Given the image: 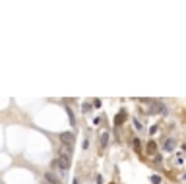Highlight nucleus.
<instances>
[{"mask_svg": "<svg viewBox=\"0 0 186 184\" xmlns=\"http://www.w3.org/2000/svg\"><path fill=\"white\" fill-rule=\"evenodd\" d=\"M60 145L74 147V134H72V132H62V134H60Z\"/></svg>", "mask_w": 186, "mask_h": 184, "instance_id": "1", "label": "nucleus"}, {"mask_svg": "<svg viewBox=\"0 0 186 184\" xmlns=\"http://www.w3.org/2000/svg\"><path fill=\"white\" fill-rule=\"evenodd\" d=\"M45 180H47V184H62V176H58L53 171H47L45 173Z\"/></svg>", "mask_w": 186, "mask_h": 184, "instance_id": "2", "label": "nucleus"}, {"mask_svg": "<svg viewBox=\"0 0 186 184\" xmlns=\"http://www.w3.org/2000/svg\"><path fill=\"white\" fill-rule=\"evenodd\" d=\"M149 105H151L149 113H161V114L167 113V109H165V105H163L161 101H149Z\"/></svg>", "mask_w": 186, "mask_h": 184, "instance_id": "3", "label": "nucleus"}, {"mask_svg": "<svg viewBox=\"0 0 186 184\" xmlns=\"http://www.w3.org/2000/svg\"><path fill=\"white\" fill-rule=\"evenodd\" d=\"M58 157H64V159H72V147L60 145V149H58Z\"/></svg>", "mask_w": 186, "mask_h": 184, "instance_id": "4", "label": "nucleus"}, {"mask_svg": "<svg viewBox=\"0 0 186 184\" xmlns=\"http://www.w3.org/2000/svg\"><path fill=\"white\" fill-rule=\"evenodd\" d=\"M124 118H126V110L122 109V110H118V114H116V116H114V126H120Z\"/></svg>", "mask_w": 186, "mask_h": 184, "instance_id": "5", "label": "nucleus"}, {"mask_svg": "<svg viewBox=\"0 0 186 184\" xmlns=\"http://www.w3.org/2000/svg\"><path fill=\"white\" fill-rule=\"evenodd\" d=\"M175 147H176V139H173V138H169L167 142H165V151L169 153V151H173Z\"/></svg>", "mask_w": 186, "mask_h": 184, "instance_id": "6", "label": "nucleus"}, {"mask_svg": "<svg viewBox=\"0 0 186 184\" xmlns=\"http://www.w3.org/2000/svg\"><path fill=\"white\" fill-rule=\"evenodd\" d=\"M107 143H109V132H103L101 134V151L107 147Z\"/></svg>", "mask_w": 186, "mask_h": 184, "instance_id": "7", "label": "nucleus"}, {"mask_svg": "<svg viewBox=\"0 0 186 184\" xmlns=\"http://www.w3.org/2000/svg\"><path fill=\"white\" fill-rule=\"evenodd\" d=\"M134 128L136 130H144V122H142L140 118H134Z\"/></svg>", "mask_w": 186, "mask_h": 184, "instance_id": "8", "label": "nucleus"}, {"mask_svg": "<svg viewBox=\"0 0 186 184\" xmlns=\"http://www.w3.org/2000/svg\"><path fill=\"white\" fill-rule=\"evenodd\" d=\"M151 182L153 184H161V176L159 174H151Z\"/></svg>", "mask_w": 186, "mask_h": 184, "instance_id": "9", "label": "nucleus"}, {"mask_svg": "<svg viewBox=\"0 0 186 184\" xmlns=\"http://www.w3.org/2000/svg\"><path fill=\"white\" fill-rule=\"evenodd\" d=\"M147 151H149V153H153V151H155V143H153V142H149V145H147Z\"/></svg>", "mask_w": 186, "mask_h": 184, "instance_id": "10", "label": "nucleus"}, {"mask_svg": "<svg viewBox=\"0 0 186 184\" xmlns=\"http://www.w3.org/2000/svg\"><path fill=\"white\" fill-rule=\"evenodd\" d=\"M89 109H91L89 103H85V105H83V113H89Z\"/></svg>", "mask_w": 186, "mask_h": 184, "instance_id": "11", "label": "nucleus"}, {"mask_svg": "<svg viewBox=\"0 0 186 184\" xmlns=\"http://www.w3.org/2000/svg\"><path fill=\"white\" fill-rule=\"evenodd\" d=\"M93 103H95V109H101V101H99V99H95Z\"/></svg>", "mask_w": 186, "mask_h": 184, "instance_id": "12", "label": "nucleus"}]
</instances>
